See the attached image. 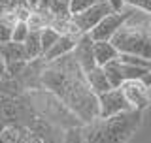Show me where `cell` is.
Here are the masks:
<instances>
[{"label":"cell","mask_w":151,"mask_h":143,"mask_svg":"<svg viewBox=\"0 0 151 143\" xmlns=\"http://www.w3.org/2000/svg\"><path fill=\"white\" fill-rule=\"evenodd\" d=\"M40 85L64 104L79 122L91 124L98 119V96L89 87L85 72L72 55L45 62L40 72Z\"/></svg>","instance_id":"6da1fadb"},{"label":"cell","mask_w":151,"mask_h":143,"mask_svg":"<svg viewBox=\"0 0 151 143\" xmlns=\"http://www.w3.org/2000/svg\"><path fill=\"white\" fill-rule=\"evenodd\" d=\"M144 113L127 111L110 119H96L83 126L85 143H127L142 124Z\"/></svg>","instance_id":"7a4b0ae2"},{"label":"cell","mask_w":151,"mask_h":143,"mask_svg":"<svg viewBox=\"0 0 151 143\" xmlns=\"http://www.w3.org/2000/svg\"><path fill=\"white\" fill-rule=\"evenodd\" d=\"M134 11L136 9L130 8V6H127L123 11H113V13H110V15L104 19L94 30L89 32V34H91V38L94 41H111L113 36H115L117 32L129 23V19L134 15Z\"/></svg>","instance_id":"3957f363"},{"label":"cell","mask_w":151,"mask_h":143,"mask_svg":"<svg viewBox=\"0 0 151 143\" xmlns=\"http://www.w3.org/2000/svg\"><path fill=\"white\" fill-rule=\"evenodd\" d=\"M127 111H132V107L127 102L121 87L111 89L110 92L98 96V119H110V117L121 115V113H127Z\"/></svg>","instance_id":"277c9868"},{"label":"cell","mask_w":151,"mask_h":143,"mask_svg":"<svg viewBox=\"0 0 151 143\" xmlns=\"http://www.w3.org/2000/svg\"><path fill=\"white\" fill-rule=\"evenodd\" d=\"M110 13H113V8L106 2V0H98V2L94 4L91 9H87L85 13H81V15H76L72 19H74L76 26L79 28V32H81V34H89V32L94 30V28L100 25V23L108 15H110Z\"/></svg>","instance_id":"5b68a950"},{"label":"cell","mask_w":151,"mask_h":143,"mask_svg":"<svg viewBox=\"0 0 151 143\" xmlns=\"http://www.w3.org/2000/svg\"><path fill=\"white\" fill-rule=\"evenodd\" d=\"M121 90L125 94L127 102L130 104V107L134 111H142L144 113L149 106V89L145 87L142 81H125L121 85Z\"/></svg>","instance_id":"8992f818"},{"label":"cell","mask_w":151,"mask_h":143,"mask_svg":"<svg viewBox=\"0 0 151 143\" xmlns=\"http://www.w3.org/2000/svg\"><path fill=\"white\" fill-rule=\"evenodd\" d=\"M72 56L76 59V62L79 64V68L85 74L89 70L96 68V60H94V40L91 38V34H81Z\"/></svg>","instance_id":"52a82bcc"},{"label":"cell","mask_w":151,"mask_h":143,"mask_svg":"<svg viewBox=\"0 0 151 143\" xmlns=\"http://www.w3.org/2000/svg\"><path fill=\"white\" fill-rule=\"evenodd\" d=\"M79 38H81V34H63L60 40L53 45V49L44 56V60L45 62H55V60L63 59V56L72 55L78 41H79Z\"/></svg>","instance_id":"ba28073f"},{"label":"cell","mask_w":151,"mask_h":143,"mask_svg":"<svg viewBox=\"0 0 151 143\" xmlns=\"http://www.w3.org/2000/svg\"><path fill=\"white\" fill-rule=\"evenodd\" d=\"M0 143H44V139L27 126H8L0 137Z\"/></svg>","instance_id":"9c48e42d"},{"label":"cell","mask_w":151,"mask_h":143,"mask_svg":"<svg viewBox=\"0 0 151 143\" xmlns=\"http://www.w3.org/2000/svg\"><path fill=\"white\" fill-rule=\"evenodd\" d=\"M17 23H19L17 9L0 6V45H2V44H8V41H12L13 28H15Z\"/></svg>","instance_id":"30bf717a"},{"label":"cell","mask_w":151,"mask_h":143,"mask_svg":"<svg viewBox=\"0 0 151 143\" xmlns=\"http://www.w3.org/2000/svg\"><path fill=\"white\" fill-rule=\"evenodd\" d=\"M85 77H87L89 87L93 89V92L96 94V96L106 94V92H110V90L113 89L111 83L108 81V75H106V72H104L102 66H96V68L89 70L87 74H85Z\"/></svg>","instance_id":"8fae6325"},{"label":"cell","mask_w":151,"mask_h":143,"mask_svg":"<svg viewBox=\"0 0 151 143\" xmlns=\"http://www.w3.org/2000/svg\"><path fill=\"white\" fill-rule=\"evenodd\" d=\"M121 56V53L117 51V47L111 44V41H94V60H96V66H106L117 60Z\"/></svg>","instance_id":"7c38bea8"},{"label":"cell","mask_w":151,"mask_h":143,"mask_svg":"<svg viewBox=\"0 0 151 143\" xmlns=\"http://www.w3.org/2000/svg\"><path fill=\"white\" fill-rule=\"evenodd\" d=\"M25 49L28 55V60L34 62V60L44 59V47H42V32H34L30 30L27 41H25Z\"/></svg>","instance_id":"4fadbf2b"},{"label":"cell","mask_w":151,"mask_h":143,"mask_svg":"<svg viewBox=\"0 0 151 143\" xmlns=\"http://www.w3.org/2000/svg\"><path fill=\"white\" fill-rule=\"evenodd\" d=\"M104 72L108 75V81L111 83L113 89H119L123 83H125V77H123V68H121V60H113V62L104 66Z\"/></svg>","instance_id":"5bb4252c"},{"label":"cell","mask_w":151,"mask_h":143,"mask_svg":"<svg viewBox=\"0 0 151 143\" xmlns=\"http://www.w3.org/2000/svg\"><path fill=\"white\" fill-rule=\"evenodd\" d=\"M59 40H60V34L55 30V28L49 26V28H45V30H42V47H44V56L53 49V45Z\"/></svg>","instance_id":"9a60e30c"},{"label":"cell","mask_w":151,"mask_h":143,"mask_svg":"<svg viewBox=\"0 0 151 143\" xmlns=\"http://www.w3.org/2000/svg\"><path fill=\"white\" fill-rule=\"evenodd\" d=\"M98 0H72L70 2V15L76 17V15H81L87 9H91Z\"/></svg>","instance_id":"2e32d148"},{"label":"cell","mask_w":151,"mask_h":143,"mask_svg":"<svg viewBox=\"0 0 151 143\" xmlns=\"http://www.w3.org/2000/svg\"><path fill=\"white\" fill-rule=\"evenodd\" d=\"M28 34H30V28L25 21H19L15 28H13V36H12V41H15V44H25Z\"/></svg>","instance_id":"e0dca14e"},{"label":"cell","mask_w":151,"mask_h":143,"mask_svg":"<svg viewBox=\"0 0 151 143\" xmlns=\"http://www.w3.org/2000/svg\"><path fill=\"white\" fill-rule=\"evenodd\" d=\"M63 143H85V139H83V126L66 128Z\"/></svg>","instance_id":"ac0fdd59"},{"label":"cell","mask_w":151,"mask_h":143,"mask_svg":"<svg viewBox=\"0 0 151 143\" xmlns=\"http://www.w3.org/2000/svg\"><path fill=\"white\" fill-rule=\"evenodd\" d=\"M119 60H121V62H125V64H132V66H138V68L151 70V60L142 59V56H136V55H121Z\"/></svg>","instance_id":"d6986e66"},{"label":"cell","mask_w":151,"mask_h":143,"mask_svg":"<svg viewBox=\"0 0 151 143\" xmlns=\"http://www.w3.org/2000/svg\"><path fill=\"white\" fill-rule=\"evenodd\" d=\"M125 4L138 9V11H144L147 15H151V0H125Z\"/></svg>","instance_id":"ffe728a7"},{"label":"cell","mask_w":151,"mask_h":143,"mask_svg":"<svg viewBox=\"0 0 151 143\" xmlns=\"http://www.w3.org/2000/svg\"><path fill=\"white\" fill-rule=\"evenodd\" d=\"M108 4L113 8V11H123V9L127 8V4H125V0H106Z\"/></svg>","instance_id":"44dd1931"},{"label":"cell","mask_w":151,"mask_h":143,"mask_svg":"<svg viewBox=\"0 0 151 143\" xmlns=\"http://www.w3.org/2000/svg\"><path fill=\"white\" fill-rule=\"evenodd\" d=\"M4 79H8V64L2 59V55H0V81H4Z\"/></svg>","instance_id":"7402d4cb"},{"label":"cell","mask_w":151,"mask_h":143,"mask_svg":"<svg viewBox=\"0 0 151 143\" xmlns=\"http://www.w3.org/2000/svg\"><path fill=\"white\" fill-rule=\"evenodd\" d=\"M25 2H27V6L30 8V9H38V8H40V4L44 2V0H25Z\"/></svg>","instance_id":"603a6c76"},{"label":"cell","mask_w":151,"mask_h":143,"mask_svg":"<svg viewBox=\"0 0 151 143\" xmlns=\"http://www.w3.org/2000/svg\"><path fill=\"white\" fill-rule=\"evenodd\" d=\"M142 83H144V85H145V87H147V89L151 90V70H149V72H147V74H145V75H144V79H142Z\"/></svg>","instance_id":"cb8c5ba5"},{"label":"cell","mask_w":151,"mask_h":143,"mask_svg":"<svg viewBox=\"0 0 151 143\" xmlns=\"http://www.w3.org/2000/svg\"><path fill=\"white\" fill-rule=\"evenodd\" d=\"M63 2H66V4H68V6H70V2H72V0H63Z\"/></svg>","instance_id":"d4e9b609"},{"label":"cell","mask_w":151,"mask_h":143,"mask_svg":"<svg viewBox=\"0 0 151 143\" xmlns=\"http://www.w3.org/2000/svg\"><path fill=\"white\" fill-rule=\"evenodd\" d=\"M149 36H151V26H149Z\"/></svg>","instance_id":"484cf974"},{"label":"cell","mask_w":151,"mask_h":143,"mask_svg":"<svg viewBox=\"0 0 151 143\" xmlns=\"http://www.w3.org/2000/svg\"><path fill=\"white\" fill-rule=\"evenodd\" d=\"M0 2H2V0H0Z\"/></svg>","instance_id":"4316f807"}]
</instances>
